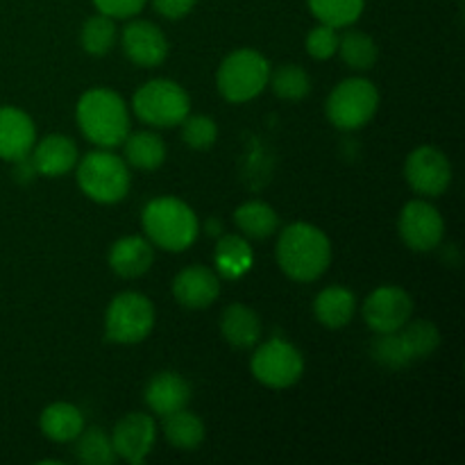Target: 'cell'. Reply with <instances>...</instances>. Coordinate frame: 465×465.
Wrapping results in <instances>:
<instances>
[{
    "instance_id": "obj_2",
    "label": "cell",
    "mask_w": 465,
    "mask_h": 465,
    "mask_svg": "<svg viewBox=\"0 0 465 465\" xmlns=\"http://www.w3.org/2000/svg\"><path fill=\"white\" fill-rule=\"evenodd\" d=\"M77 125L91 143L116 148L130 134L125 100L112 89H89L77 103Z\"/></svg>"
},
{
    "instance_id": "obj_37",
    "label": "cell",
    "mask_w": 465,
    "mask_h": 465,
    "mask_svg": "<svg viewBox=\"0 0 465 465\" xmlns=\"http://www.w3.org/2000/svg\"><path fill=\"white\" fill-rule=\"evenodd\" d=\"M154 9L166 18H182L195 7L198 0H153Z\"/></svg>"
},
{
    "instance_id": "obj_13",
    "label": "cell",
    "mask_w": 465,
    "mask_h": 465,
    "mask_svg": "<svg viewBox=\"0 0 465 465\" xmlns=\"http://www.w3.org/2000/svg\"><path fill=\"white\" fill-rule=\"evenodd\" d=\"M154 439H157V427L148 413H130L118 420L112 434L116 457L132 465L145 463L148 454L153 452Z\"/></svg>"
},
{
    "instance_id": "obj_38",
    "label": "cell",
    "mask_w": 465,
    "mask_h": 465,
    "mask_svg": "<svg viewBox=\"0 0 465 465\" xmlns=\"http://www.w3.org/2000/svg\"><path fill=\"white\" fill-rule=\"evenodd\" d=\"M207 232H209V234H213V236H216L218 234V232H221V225H218V223L216 221H209L207 223Z\"/></svg>"
},
{
    "instance_id": "obj_32",
    "label": "cell",
    "mask_w": 465,
    "mask_h": 465,
    "mask_svg": "<svg viewBox=\"0 0 465 465\" xmlns=\"http://www.w3.org/2000/svg\"><path fill=\"white\" fill-rule=\"evenodd\" d=\"M268 84L272 86L277 95L282 100H291V103H298V100L307 98L309 91H312V80H309V73L304 71L298 64H284V66L277 68L271 77H268Z\"/></svg>"
},
{
    "instance_id": "obj_4",
    "label": "cell",
    "mask_w": 465,
    "mask_h": 465,
    "mask_svg": "<svg viewBox=\"0 0 465 465\" xmlns=\"http://www.w3.org/2000/svg\"><path fill=\"white\" fill-rule=\"evenodd\" d=\"M271 64L259 50L241 48L227 54L216 73L218 91L230 103L254 100L268 84Z\"/></svg>"
},
{
    "instance_id": "obj_31",
    "label": "cell",
    "mask_w": 465,
    "mask_h": 465,
    "mask_svg": "<svg viewBox=\"0 0 465 465\" xmlns=\"http://www.w3.org/2000/svg\"><path fill=\"white\" fill-rule=\"evenodd\" d=\"M372 357H375L377 363H381L384 368H391V371H400V368H407L409 363L416 361L402 330L380 334V339L372 343Z\"/></svg>"
},
{
    "instance_id": "obj_12",
    "label": "cell",
    "mask_w": 465,
    "mask_h": 465,
    "mask_svg": "<svg viewBox=\"0 0 465 465\" xmlns=\"http://www.w3.org/2000/svg\"><path fill=\"white\" fill-rule=\"evenodd\" d=\"M413 300L404 289L393 284L380 286L363 302V321L377 334H389L411 321Z\"/></svg>"
},
{
    "instance_id": "obj_3",
    "label": "cell",
    "mask_w": 465,
    "mask_h": 465,
    "mask_svg": "<svg viewBox=\"0 0 465 465\" xmlns=\"http://www.w3.org/2000/svg\"><path fill=\"white\" fill-rule=\"evenodd\" d=\"M141 223L148 241L166 252H184L198 239V216L182 200L163 195L145 204Z\"/></svg>"
},
{
    "instance_id": "obj_21",
    "label": "cell",
    "mask_w": 465,
    "mask_h": 465,
    "mask_svg": "<svg viewBox=\"0 0 465 465\" xmlns=\"http://www.w3.org/2000/svg\"><path fill=\"white\" fill-rule=\"evenodd\" d=\"M357 312V298L345 286H330V289L321 291L313 302V313H316L318 322L330 330H341L348 325Z\"/></svg>"
},
{
    "instance_id": "obj_22",
    "label": "cell",
    "mask_w": 465,
    "mask_h": 465,
    "mask_svg": "<svg viewBox=\"0 0 465 465\" xmlns=\"http://www.w3.org/2000/svg\"><path fill=\"white\" fill-rule=\"evenodd\" d=\"M41 431L54 443H71L84 430V416L71 402H54L41 413Z\"/></svg>"
},
{
    "instance_id": "obj_18",
    "label": "cell",
    "mask_w": 465,
    "mask_h": 465,
    "mask_svg": "<svg viewBox=\"0 0 465 465\" xmlns=\"http://www.w3.org/2000/svg\"><path fill=\"white\" fill-rule=\"evenodd\" d=\"M154 262V248L143 236L118 239L109 250V268L123 280H134L145 275Z\"/></svg>"
},
{
    "instance_id": "obj_23",
    "label": "cell",
    "mask_w": 465,
    "mask_h": 465,
    "mask_svg": "<svg viewBox=\"0 0 465 465\" xmlns=\"http://www.w3.org/2000/svg\"><path fill=\"white\" fill-rule=\"evenodd\" d=\"M123 145H125L127 163H132L134 168H141V171H154V168H159L166 162V143L154 132H134V134H127Z\"/></svg>"
},
{
    "instance_id": "obj_26",
    "label": "cell",
    "mask_w": 465,
    "mask_h": 465,
    "mask_svg": "<svg viewBox=\"0 0 465 465\" xmlns=\"http://www.w3.org/2000/svg\"><path fill=\"white\" fill-rule=\"evenodd\" d=\"M216 266L223 277L236 280L252 266V250L241 236H223L216 245Z\"/></svg>"
},
{
    "instance_id": "obj_27",
    "label": "cell",
    "mask_w": 465,
    "mask_h": 465,
    "mask_svg": "<svg viewBox=\"0 0 465 465\" xmlns=\"http://www.w3.org/2000/svg\"><path fill=\"white\" fill-rule=\"evenodd\" d=\"M336 53H341V59L350 68H354V71H368V68L375 66L377 57H380L375 39L359 30L345 32L339 39V50Z\"/></svg>"
},
{
    "instance_id": "obj_30",
    "label": "cell",
    "mask_w": 465,
    "mask_h": 465,
    "mask_svg": "<svg viewBox=\"0 0 465 465\" xmlns=\"http://www.w3.org/2000/svg\"><path fill=\"white\" fill-rule=\"evenodd\" d=\"M82 48L94 57H103L116 44V23L107 14H95L82 25Z\"/></svg>"
},
{
    "instance_id": "obj_24",
    "label": "cell",
    "mask_w": 465,
    "mask_h": 465,
    "mask_svg": "<svg viewBox=\"0 0 465 465\" xmlns=\"http://www.w3.org/2000/svg\"><path fill=\"white\" fill-rule=\"evenodd\" d=\"M234 223L250 239H268L280 227V216L271 204L262 203V200H250L236 209Z\"/></svg>"
},
{
    "instance_id": "obj_34",
    "label": "cell",
    "mask_w": 465,
    "mask_h": 465,
    "mask_svg": "<svg viewBox=\"0 0 465 465\" xmlns=\"http://www.w3.org/2000/svg\"><path fill=\"white\" fill-rule=\"evenodd\" d=\"M182 125V141L193 150H209L218 139V127L216 123L209 116L195 114V116H186Z\"/></svg>"
},
{
    "instance_id": "obj_9",
    "label": "cell",
    "mask_w": 465,
    "mask_h": 465,
    "mask_svg": "<svg viewBox=\"0 0 465 465\" xmlns=\"http://www.w3.org/2000/svg\"><path fill=\"white\" fill-rule=\"evenodd\" d=\"M254 380L262 381L268 389H289L302 377L304 359L293 343L284 339H271L259 345L252 354Z\"/></svg>"
},
{
    "instance_id": "obj_36",
    "label": "cell",
    "mask_w": 465,
    "mask_h": 465,
    "mask_svg": "<svg viewBox=\"0 0 465 465\" xmlns=\"http://www.w3.org/2000/svg\"><path fill=\"white\" fill-rule=\"evenodd\" d=\"M100 14H107L112 18H130L143 9L145 0H94Z\"/></svg>"
},
{
    "instance_id": "obj_7",
    "label": "cell",
    "mask_w": 465,
    "mask_h": 465,
    "mask_svg": "<svg viewBox=\"0 0 465 465\" xmlns=\"http://www.w3.org/2000/svg\"><path fill=\"white\" fill-rule=\"evenodd\" d=\"M134 114L154 127H175L191 114L189 94L173 80H150L132 100Z\"/></svg>"
},
{
    "instance_id": "obj_10",
    "label": "cell",
    "mask_w": 465,
    "mask_h": 465,
    "mask_svg": "<svg viewBox=\"0 0 465 465\" xmlns=\"http://www.w3.org/2000/svg\"><path fill=\"white\" fill-rule=\"evenodd\" d=\"M404 177L416 193L439 198L452 184V163L443 150L434 145H422L407 157Z\"/></svg>"
},
{
    "instance_id": "obj_20",
    "label": "cell",
    "mask_w": 465,
    "mask_h": 465,
    "mask_svg": "<svg viewBox=\"0 0 465 465\" xmlns=\"http://www.w3.org/2000/svg\"><path fill=\"white\" fill-rule=\"evenodd\" d=\"M221 331L230 345L239 350H248L262 339V321L245 304H230L221 316Z\"/></svg>"
},
{
    "instance_id": "obj_15",
    "label": "cell",
    "mask_w": 465,
    "mask_h": 465,
    "mask_svg": "<svg viewBox=\"0 0 465 465\" xmlns=\"http://www.w3.org/2000/svg\"><path fill=\"white\" fill-rule=\"evenodd\" d=\"M173 295L186 309H204L221 295V280L212 268L195 263L173 280Z\"/></svg>"
},
{
    "instance_id": "obj_17",
    "label": "cell",
    "mask_w": 465,
    "mask_h": 465,
    "mask_svg": "<svg viewBox=\"0 0 465 465\" xmlns=\"http://www.w3.org/2000/svg\"><path fill=\"white\" fill-rule=\"evenodd\" d=\"M32 163L39 175L59 177L77 166V145L75 141L64 134H48L30 150Z\"/></svg>"
},
{
    "instance_id": "obj_33",
    "label": "cell",
    "mask_w": 465,
    "mask_h": 465,
    "mask_svg": "<svg viewBox=\"0 0 465 465\" xmlns=\"http://www.w3.org/2000/svg\"><path fill=\"white\" fill-rule=\"evenodd\" d=\"M400 330H402L404 339H407V343H409V348H411L416 361L418 359L430 357V354L434 352L440 343L439 330H436L434 322H430V321H416V322L409 321L407 325L400 327Z\"/></svg>"
},
{
    "instance_id": "obj_6",
    "label": "cell",
    "mask_w": 465,
    "mask_h": 465,
    "mask_svg": "<svg viewBox=\"0 0 465 465\" xmlns=\"http://www.w3.org/2000/svg\"><path fill=\"white\" fill-rule=\"evenodd\" d=\"M327 118L334 127L345 132L359 130L372 121L380 109V91L366 77L343 80L327 98Z\"/></svg>"
},
{
    "instance_id": "obj_25",
    "label": "cell",
    "mask_w": 465,
    "mask_h": 465,
    "mask_svg": "<svg viewBox=\"0 0 465 465\" xmlns=\"http://www.w3.org/2000/svg\"><path fill=\"white\" fill-rule=\"evenodd\" d=\"M163 434L173 448L191 452V450H198L203 445L204 425L195 413L180 409V411L163 416Z\"/></svg>"
},
{
    "instance_id": "obj_14",
    "label": "cell",
    "mask_w": 465,
    "mask_h": 465,
    "mask_svg": "<svg viewBox=\"0 0 465 465\" xmlns=\"http://www.w3.org/2000/svg\"><path fill=\"white\" fill-rule=\"evenodd\" d=\"M123 50L136 66H159L168 57V39L154 23L132 21L123 30Z\"/></svg>"
},
{
    "instance_id": "obj_19",
    "label": "cell",
    "mask_w": 465,
    "mask_h": 465,
    "mask_svg": "<svg viewBox=\"0 0 465 465\" xmlns=\"http://www.w3.org/2000/svg\"><path fill=\"white\" fill-rule=\"evenodd\" d=\"M191 400V386L177 372H159L145 386V404L157 416H168L180 409H186Z\"/></svg>"
},
{
    "instance_id": "obj_28",
    "label": "cell",
    "mask_w": 465,
    "mask_h": 465,
    "mask_svg": "<svg viewBox=\"0 0 465 465\" xmlns=\"http://www.w3.org/2000/svg\"><path fill=\"white\" fill-rule=\"evenodd\" d=\"M307 5L318 21L339 30L359 21L366 0H307Z\"/></svg>"
},
{
    "instance_id": "obj_8",
    "label": "cell",
    "mask_w": 465,
    "mask_h": 465,
    "mask_svg": "<svg viewBox=\"0 0 465 465\" xmlns=\"http://www.w3.org/2000/svg\"><path fill=\"white\" fill-rule=\"evenodd\" d=\"M154 327V307L143 293L125 291L109 302L104 313V334L112 343L132 345L148 339Z\"/></svg>"
},
{
    "instance_id": "obj_1",
    "label": "cell",
    "mask_w": 465,
    "mask_h": 465,
    "mask_svg": "<svg viewBox=\"0 0 465 465\" xmlns=\"http://www.w3.org/2000/svg\"><path fill=\"white\" fill-rule=\"evenodd\" d=\"M277 263L291 280H318L331 263L330 239L312 223H293L284 227L277 241Z\"/></svg>"
},
{
    "instance_id": "obj_5",
    "label": "cell",
    "mask_w": 465,
    "mask_h": 465,
    "mask_svg": "<svg viewBox=\"0 0 465 465\" xmlns=\"http://www.w3.org/2000/svg\"><path fill=\"white\" fill-rule=\"evenodd\" d=\"M77 186L94 203H121L130 191V171L118 154L95 150L77 163Z\"/></svg>"
},
{
    "instance_id": "obj_11",
    "label": "cell",
    "mask_w": 465,
    "mask_h": 465,
    "mask_svg": "<svg viewBox=\"0 0 465 465\" xmlns=\"http://www.w3.org/2000/svg\"><path fill=\"white\" fill-rule=\"evenodd\" d=\"M398 230L407 248H411L413 252H430L443 241L445 221L434 204L425 200H411L400 212Z\"/></svg>"
},
{
    "instance_id": "obj_29",
    "label": "cell",
    "mask_w": 465,
    "mask_h": 465,
    "mask_svg": "<svg viewBox=\"0 0 465 465\" xmlns=\"http://www.w3.org/2000/svg\"><path fill=\"white\" fill-rule=\"evenodd\" d=\"M75 454L82 463L86 465H112L116 461V450H114L112 436L100 427H89L82 430L77 436Z\"/></svg>"
},
{
    "instance_id": "obj_16",
    "label": "cell",
    "mask_w": 465,
    "mask_h": 465,
    "mask_svg": "<svg viewBox=\"0 0 465 465\" xmlns=\"http://www.w3.org/2000/svg\"><path fill=\"white\" fill-rule=\"evenodd\" d=\"M36 143L32 118L23 109L0 107V159L18 162L27 157Z\"/></svg>"
},
{
    "instance_id": "obj_35",
    "label": "cell",
    "mask_w": 465,
    "mask_h": 465,
    "mask_svg": "<svg viewBox=\"0 0 465 465\" xmlns=\"http://www.w3.org/2000/svg\"><path fill=\"white\" fill-rule=\"evenodd\" d=\"M336 50H339V35H336V27L321 25L313 27L307 35V53L312 54L318 62H325V59L334 57Z\"/></svg>"
}]
</instances>
